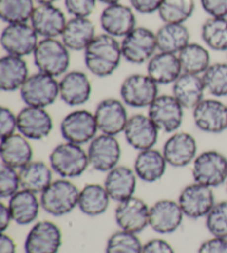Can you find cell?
Listing matches in <instances>:
<instances>
[{
    "instance_id": "2",
    "label": "cell",
    "mask_w": 227,
    "mask_h": 253,
    "mask_svg": "<svg viewBox=\"0 0 227 253\" xmlns=\"http://www.w3.org/2000/svg\"><path fill=\"white\" fill-rule=\"evenodd\" d=\"M49 165L60 178L81 177L90 167L88 151L79 144L63 141L50 152Z\"/></svg>"
},
{
    "instance_id": "24",
    "label": "cell",
    "mask_w": 227,
    "mask_h": 253,
    "mask_svg": "<svg viewBox=\"0 0 227 253\" xmlns=\"http://www.w3.org/2000/svg\"><path fill=\"white\" fill-rule=\"evenodd\" d=\"M67 21L66 13L56 4H37L29 22L43 39L60 38Z\"/></svg>"
},
{
    "instance_id": "49",
    "label": "cell",
    "mask_w": 227,
    "mask_h": 253,
    "mask_svg": "<svg viewBox=\"0 0 227 253\" xmlns=\"http://www.w3.org/2000/svg\"><path fill=\"white\" fill-rule=\"evenodd\" d=\"M163 0H130V6L135 12L151 15L157 12Z\"/></svg>"
},
{
    "instance_id": "29",
    "label": "cell",
    "mask_w": 227,
    "mask_h": 253,
    "mask_svg": "<svg viewBox=\"0 0 227 253\" xmlns=\"http://www.w3.org/2000/svg\"><path fill=\"white\" fill-rule=\"evenodd\" d=\"M179 56L157 51L147 63V75L158 85L173 84L182 75Z\"/></svg>"
},
{
    "instance_id": "45",
    "label": "cell",
    "mask_w": 227,
    "mask_h": 253,
    "mask_svg": "<svg viewBox=\"0 0 227 253\" xmlns=\"http://www.w3.org/2000/svg\"><path fill=\"white\" fill-rule=\"evenodd\" d=\"M18 132V116L10 108H0V137L7 138Z\"/></svg>"
},
{
    "instance_id": "14",
    "label": "cell",
    "mask_w": 227,
    "mask_h": 253,
    "mask_svg": "<svg viewBox=\"0 0 227 253\" xmlns=\"http://www.w3.org/2000/svg\"><path fill=\"white\" fill-rule=\"evenodd\" d=\"M194 125L202 132L221 134L227 130V103L217 98H205L194 108Z\"/></svg>"
},
{
    "instance_id": "41",
    "label": "cell",
    "mask_w": 227,
    "mask_h": 253,
    "mask_svg": "<svg viewBox=\"0 0 227 253\" xmlns=\"http://www.w3.org/2000/svg\"><path fill=\"white\" fill-rule=\"evenodd\" d=\"M143 245L138 234L117 230L109 237L106 253H142Z\"/></svg>"
},
{
    "instance_id": "38",
    "label": "cell",
    "mask_w": 227,
    "mask_h": 253,
    "mask_svg": "<svg viewBox=\"0 0 227 253\" xmlns=\"http://www.w3.org/2000/svg\"><path fill=\"white\" fill-rule=\"evenodd\" d=\"M195 8V0H163L157 15L163 24H185Z\"/></svg>"
},
{
    "instance_id": "13",
    "label": "cell",
    "mask_w": 227,
    "mask_h": 253,
    "mask_svg": "<svg viewBox=\"0 0 227 253\" xmlns=\"http://www.w3.org/2000/svg\"><path fill=\"white\" fill-rule=\"evenodd\" d=\"M87 151L91 168L106 173L119 166L122 156L121 144L117 138L103 133H99L89 143Z\"/></svg>"
},
{
    "instance_id": "25",
    "label": "cell",
    "mask_w": 227,
    "mask_h": 253,
    "mask_svg": "<svg viewBox=\"0 0 227 253\" xmlns=\"http://www.w3.org/2000/svg\"><path fill=\"white\" fill-rule=\"evenodd\" d=\"M206 88L201 75L182 72L172 84V94L184 109L193 110L205 99Z\"/></svg>"
},
{
    "instance_id": "40",
    "label": "cell",
    "mask_w": 227,
    "mask_h": 253,
    "mask_svg": "<svg viewBox=\"0 0 227 253\" xmlns=\"http://www.w3.org/2000/svg\"><path fill=\"white\" fill-rule=\"evenodd\" d=\"M206 92L213 98L227 97V62H212L202 75Z\"/></svg>"
},
{
    "instance_id": "17",
    "label": "cell",
    "mask_w": 227,
    "mask_h": 253,
    "mask_svg": "<svg viewBox=\"0 0 227 253\" xmlns=\"http://www.w3.org/2000/svg\"><path fill=\"white\" fill-rule=\"evenodd\" d=\"M197 150V141L193 134L185 131H176L166 139L162 153L170 167L184 168L193 164L198 155Z\"/></svg>"
},
{
    "instance_id": "23",
    "label": "cell",
    "mask_w": 227,
    "mask_h": 253,
    "mask_svg": "<svg viewBox=\"0 0 227 253\" xmlns=\"http://www.w3.org/2000/svg\"><path fill=\"white\" fill-rule=\"evenodd\" d=\"M160 132L148 115L135 114L129 118L123 133L129 146L139 152L155 147Z\"/></svg>"
},
{
    "instance_id": "30",
    "label": "cell",
    "mask_w": 227,
    "mask_h": 253,
    "mask_svg": "<svg viewBox=\"0 0 227 253\" xmlns=\"http://www.w3.org/2000/svg\"><path fill=\"white\" fill-rule=\"evenodd\" d=\"M29 76L25 58L7 53L0 58V89L3 92L19 91Z\"/></svg>"
},
{
    "instance_id": "48",
    "label": "cell",
    "mask_w": 227,
    "mask_h": 253,
    "mask_svg": "<svg viewBox=\"0 0 227 253\" xmlns=\"http://www.w3.org/2000/svg\"><path fill=\"white\" fill-rule=\"evenodd\" d=\"M142 253H175V251L164 239L154 238L144 243Z\"/></svg>"
},
{
    "instance_id": "5",
    "label": "cell",
    "mask_w": 227,
    "mask_h": 253,
    "mask_svg": "<svg viewBox=\"0 0 227 253\" xmlns=\"http://www.w3.org/2000/svg\"><path fill=\"white\" fill-rule=\"evenodd\" d=\"M195 182L212 189L223 186L227 181V157L217 150H206L197 155L192 164Z\"/></svg>"
},
{
    "instance_id": "31",
    "label": "cell",
    "mask_w": 227,
    "mask_h": 253,
    "mask_svg": "<svg viewBox=\"0 0 227 253\" xmlns=\"http://www.w3.org/2000/svg\"><path fill=\"white\" fill-rule=\"evenodd\" d=\"M167 166L169 165L162 151L152 148L138 152L134 159L133 170L138 179L147 183H154L163 178Z\"/></svg>"
},
{
    "instance_id": "50",
    "label": "cell",
    "mask_w": 227,
    "mask_h": 253,
    "mask_svg": "<svg viewBox=\"0 0 227 253\" xmlns=\"http://www.w3.org/2000/svg\"><path fill=\"white\" fill-rule=\"evenodd\" d=\"M11 222L13 221L9 206L3 202H0V231L6 232Z\"/></svg>"
},
{
    "instance_id": "52",
    "label": "cell",
    "mask_w": 227,
    "mask_h": 253,
    "mask_svg": "<svg viewBox=\"0 0 227 253\" xmlns=\"http://www.w3.org/2000/svg\"><path fill=\"white\" fill-rule=\"evenodd\" d=\"M59 0H35L37 4H54Z\"/></svg>"
},
{
    "instance_id": "18",
    "label": "cell",
    "mask_w": 227,
    "mask_h": 253,
    "mask_svg": "<svg viewBox=\"0 0 227 253\" xmlns=\"http://www.w3.org/2000/svg\"><path fill=\"white\" fill-rule=\"evenodd\" d=\"M114 219L120 230L139 234L149 227L150 207L141 198L126 199L117 202Z\"/></svg>"
},
{
    "instance_id": "26",
    "label": "cell",
    "mask_w": 227,
    "mask_h": 253,
    "mask_svg": "<svg viewBox=\"0 0 227 253\" xmlns=\"http://www.w3.org/2000/svg\"><path fill=\"white\" fill-rule=\"evenodd\" d=\"M97 35L94 22L90 18L71 17L60 39L70 51H84Z\"/></svg>"
},
{
    "instance_id": "19",
    "label": "cell",
    "mask_w": 227,
    "mask_h": 253,
    "mask_svg": "<svg viewBox=\"0 0 227 253\" xmlns=\"http://www.w3.org/2000/svg\"><path fill=\"white\" fill-rule=\"evenodd\" d=\"M99 24L104 34L114 38H124L136 26L135 11L123 3L109 4L100 13Z\"/></svg>"
},
{
    "instance_id": "55",
    "label": "cell",
    "mask_w": 227,
    "mask_h": 253,
    "mask_svg": "<svg viewBox=\"0 0 227 253\" xmlns=\"http://www.w3.org/2000/svg\"><path fill=\"white\" fill-rule=\"evenodd\" d=\"M226 62H227V52H226Z\"/></svg>"
},
{
    "instance_id": "51",
    "label": "cell",
    "mask_w": 227,
    "mask_h": 253,
    "mask_svg": "<svg viewBox=\"0 0 227 253\" xmlns=\"http://www.w3.org/2000/svg\"><path fill=\"white\" fill-rule=\"evenodd\" d=\"M17 246L13 239L6 232L0 234V253H16Z\"/></svg>"
},
{
    "instance_id": "34",
    "label": "cell",
    "mask_w": 227,
    "mask_h": 253,
    "mask_svg": "<svg viewBox=\"0 0 227 253\" xmlns=\"http://www.w3.org/2000/svg\"><path fill=\"white\" fill-rule=\"evenodd\" d=\"M155 37L157 51L178 55L190 42V31L185 24H163Z\"/></svg>"
},
{
    "instance_id": "9",
    "label": "cell",
    "mask_w": 227,
    "mask_h": 253,
    "mask_svg": "<svg viewBox=\"0 0 227 253\" xmlns=\"http://www.w3.org/2000/svg\"><path fill=\"white\" fill-rule=\"evenodd\" d=\"M158 94V84L147 74H131L120 85L121 100L135 109L149 108Z\"/></svg>"
},
{
    "instance_id": "7",
    "label": "cell",
    "mask_w": 227,
    "mask_h": 253,
    "mask_svg": "<svg viewBox=\"0 0 227 253\" xmlns=\"http://www.w3.org/2000/svg\"><path fill=\"white\" fill-rule=\"evenodd\" d=\"M40 39L30 22L10 24L4 26L1 30L0 46L7 55L25 58L33 56Z\"/></svg>"
},
{
    "instance_id": "20",
    "label": "cell",
    "mask_w": 227,
    "mask_h": 253,
    "mask_svg": "<svg viewBox=\"0 0 227 253\" xmlns=\"http://www.w3.org/2000/svg\"><path fill=\"white\" fill-rule=\"evenodd\" d=\"M18 132L28 140H43L53 130V119L47 108L25 106L18 112Z\"/></svg>"
},
{
    "instance_id": "32",
    "label": "cell",
    "mask_w": 227,
    "mask_h": 253,
    "mask_svg": "<svg viewBox=\"0 0 227 253\" xmlns=\"http://www.w3.org/2000/svg\"><path fill=\"white\" fill-rule=\"evenodd\" d=\"M8 206L11 212L12 221L19 225L35 223L41 209L38 194L25 189H20L11 198H9Z\"/></svg>"
},
{
    "instance_id": "43",
    "label": "cell",
    "mask_w": 227,
    "mask_h": 253,
    "mask_svg": "<svg viewBox=\"0 0 227 253\" xmlns=\"http://www.w3.org/2000/svg\"><path fill=\"white\" fill-rule=\"evenodd\" d=\"M21 189L19 170L1 164L0 166V197L9 199Z\"/></svg>"
},
{
    "instance_id": "11",
    "label": "cell",
    "mask_w": 227,
    "mask_h": 253,
    "mask_svg": "<svg viewBox=\"0 0 227 253\" xmlns=\"http://www.w3.org/2000/svg\"><path fill=\"white\" fill-rule=\"evenodd\" d=\"M184 110L173 94H158L148 108V116L161 132L172 134L183 124Z\"/></svg>"
},
{
    "instance_id": "53",
    "label": "cell",
    "mask_w": 227,
    "mask_h": 253,
    "mask_svg": "<svg viewBox=\"0 0 227 253\" xmlns=\"http://www.w3.org/2000/svg\"><path fill=\"white\" fill-rule=\"evenodd\" d=\"M99 2H101L103 4H106V6H109V4H114V3H119L121 2L122 0H98Z\"/></svg>"
},
{
    "instance_id": "36",
    "label": "cell",
    "mask_w": 227,
    "mask_h": 253,
    "mask_svg": "<svg viewBox=\"0 0 227 253\" xmlns=\"http://www.w3.org/2000/svg\"><path fill=\"white\" fill-rule=\"evenodd\" d=\"M178 56L182 70L188 74L202 76L212 63L210 49L198 42H189Z\"/></svg>"
},
{
    "instance_id": "27",
    "label": "cell",
    "mask_w": 227,
    "mask_h": 253,
    "mask_svg": "<svg viewBox=\"0 0 227 253\" xmlns=\"http://www.w3.org/2000/svg\"><path fill=\"white\" fill-rule=\"evenodd\" d=\"M138 177L133 168L128 166H116L107 172L103 186L111 200L121 202L134 197Z\"/></svg>"
},
{
    "instance_id": "16",
    "label": "cell",
    "mask_w": 227,
    "mask_h": 253,
    "mask_svg": "<svg viewBox=\"0 0 227 253\" xmlns=\"http://www.w3.org/2000/svg\"><path fill=\"white\" fill-rule=\"evenodd\" d=\"M62 246V232L49 220L36 222L25 239L26 253H58Z\"/></svg>"
},
{
    "instance_id": "42",
    "label": "cell",
    "mask_w": 227,
    "mask_h": 253,
    "mask_svg": "<svg viewBox=\"0 0 227 253\" xmlns=\"http://www.w3.org/2000/svg\"><path fill=\"white\" fill-rule=\"evenodd\" d=\"M205 224L212 237L227 239V200L215 203L205 216Z\"/></svg>"
},
{
    "instance_id": "10",
    "label": "cell",
    "mask_w": 227,
    "mask_h": 253,
    "mask_svg": "<svg viewBox=\"0 0 227 253\" xmlns=\"http://www.w3.org/2000/svg\"><path fill=\"white\" fill-rule=\"evenodd\" d=\"M99 132L94 114L87 109H76L67 114L60 123V133L65 141L89 144Z\"/></svg>"
},
{
    "instance_id": "15",
    "label": "cell",
    "mask_w": 227,
    "mask_h": 253,
    "mask_svg": "<svg viewBox=\"0 0 227 253\" xmlns=\"http://www.w3.org/2000/svg\"><path fill=\"white\" fill-rule=\"evenodd\" d=\"M178 202L189 219L205 218L216 203L213 189L195 181L182 189Z\"/></svg>"
},
{
    "instance_id": "22",
    "label": "cell",
    "mask_w": 227,
    "mask_h": 253,
    "mask_svg": "<svg viewBox=\"0 0 227 253\" xmlns=\"http://www.w3.org/2000/svg\"><path fill=\"white\" fill-rule=\"evenodd\" d=\"M178 201L161 199L150 207L149 227L160 234H170L179 230L184 219Z\"/></svg>"
},
{
    "instance_id": "35",
    "label": "cell",
    "mask_w": 227,
    "mask_h": 253,
    "mask_svg": "<svg viewBox=\"0 0 227 253\" xmlns=\"http://www.w3.org/2000/svg\"><path fill=\"white\" fill-rule=\"evenodd\" d=\"M111 198L103 184L89 183L80 190L78 208L88 216H99L107 212Z\"/></svg>"
},
{
    "instance_id": "46",
    "label": "cell",
    "mask_w": 227,
    "mask_h": 253,
    "mask_svg": "<svg viewBox=\"0 0 227 253\" xmlns=\"http://www.w3.org/2000/svg\"><path fill=\"white\" fill-rule=\"evenodd\" d=\"M208 17H227V0H199Z\"/></svg>"
},
{
    "instance_id": "3",
    "label": "cell",
    "mask_w": 227,
    "mask_h": 253,
    "mask_svg": "<svg viewBox=\"0 0 227 253\" xmlns=\"http://www.w3.org/2000/svg\"><path fill=\"white\" fill-rule=\"evenodd\" d=\"M33 58L35 67L43 74L59 78L69 71L70 50L60 38L40 39Z\"/></svg>"
},
{
    "instance_id": "6",
    "label": "cell",
    "mask_w": 227,
    "mask_h": 253,
    "mask_svg": "<svg viewBox=\"0 0 227 253\" xmlns=\"http://www.w3.org/2000/svg\"><path fill=\"white\" fill-rule=\"evenodd\" d=\"M19 93L26 106L47 108L60 97L59 80L56 77L37 71L28 77Z\"/></svg>"
},
{
    "instance_id": "39",
    "label": "cell",
    "mask_w": 227,
    "mask_h": 253,
    "mask_svg": "<svg viewBox=\"0 0 227 253\" xmlns=\"http://www.w3.org/2000/svg\"><path fill=\"white\" fill-rule=\"evenodd\" d=\"M35 3V0H0V18L6 25L29 22Z\"/></svg>"
},
{
    "instance_id": "8",
    "label": "cell",
    "mask_w": 227,
    "mask_h": 253,
    "mask_svg": "<svg viewBox=\"0 0 227 253\" xmlns=\"http://www.w3.org/2000/svg\"><path fill=\"white\" fill-rule=\"evenodd\" d=\"M123 59L132 65H143L157 52L155 31L138 26L121 40Z\"/></svg>"
},
{
    "instance_id": "12",
    "label": "cell",
    "mask_w": 227,
    "mask_h": 253,
    "mask_svg": "<svg viewBox=\"0 0 227 253\" xmlns=\"http://www.w3.org/2000/svg\"><path fill=\"white\" fill-rule=\"evenodd\" d=\"M93 114L99 132L114 137L124 132L130 118L125 103L116 98L102 99L95 107Z\"/></svg>"
},
{
    "instance_id": "37",
    "label": "cell",
    "mask_w": 227,
    "mask_h": 253,
    "mask_svg": "<svg viewBox=\"0 0 227 253\" xmlns=\"http://www.w3.org/2000/svg\"><path fill=\"white\" fill-rule=\"evenodd\" d=\"M201 38L210 50L227 52V17H208L201 26Z\"/></svg>"
},
{
    "instance_id": "28",
    "label": "cell",
    "mask_w": 227,
    "mask_h": 253,
    "mask_svg": "<svg viewBox=\"0 0 227 253\" xmlns=\"http://www.w3.org/2000/svg\"><path fill=\"white\" fill-rule=\"evenodd\" d=\"M33 157L34 150L30 140L19 132L1 139L0 142L1 164L19 170L33 161Z\"/></svg>"
},
{
    "instance_id": "47",
    "label": "cell",
    "mask_w": 227,
    "mask_h": 253,
    "mask_svg": "<svg viewBox=\"0 0 227 253\" xmlns=\"http://www.w3.org/2000/svg\"><path fill=\"white\" fill-rule=\"evenodd\" d=\"M197 253H227V239L212 237L199 246Z\"/></svg>"
},
{
    "instance_id": "21",
    "label": "cell",
    "mask_w": 227,
    "mask_h": 253,
    "mask_svg": "<svg viewBox=\"0 0 227 253\" xmlns=\"http://www.w3.org/2000/svg\"><path fill=\"white\" fill-rule=\"evenodd\" d=\"M59 92L63 103L69 107H80L87 103L92 94V84L82 70H69L60 77Z\"/></svg>"
},
{
    "instance_id": "54",
    "label": "cell",
    "mask_w": 227,
    "mask_h": 253,
    "mask_svg": "<svg viewBox=\"0 0 227 253\" xmlns=\"http://www.w3.org/2000/svg\"><path fill=\"white\" fill-rule=\"evenodd\" d=\"M225 186H226V191H227V181H226V183H225Z\"/></svg>"
},
{
    "instance_id": "33",
    "label": "cell",
    "mask_w": 227,
    "mask_h": 253,
    "mask_svg": "<svg viewBox=\"0 0 227 253\" xmlns=\"http://www.w3.org/2000/svg\"><path fill=\"white\" fill-rule=\"evenodd\" d=\"M53 173L50 165L40 160H33L19 169L21 189L40 196L53 181Z\"/></svg>"
},
{
    "instance_id": "44",
    "label": "cell",
    "mask_w": 227,
    "mask_h": 253,
    "mask_svg": "<svg viewBox=\"0 0 227 253\" xmlns=\"http://www.w3.org/2000/svg\"><path fill=\"white\" fill-rule=\"evenodd\" d=\"M63 2L71 17L89 18L94 12L98 0H63Z\"/></svg>"
},
{
    "instance_id": "1",
    "label": "cell",
    "mask_w": 227,
    "mask_h": 253,
    "mask_svg": "<svg viewBox=\"0 0 227 253\" xmlns=\"http://www.w3.org/2000/svg\"><path fill=\"white\" fill-rule=\"evenodd\" d=\"M122 56L121 42L107 34H98L83 51L84 66L99 78H107L119 69Z\"/></svg>"
},
{
    "instance_id": "4",
    "label": "cell",
    "mask_w": 227,
    "mask_h": 253,
    "mask_svg": "<svg viewBox=\"0 0 227 253\" xmlns=\"http://www.w3.org/2000/svg\"><path fill=\"white\" fill-rule=\"evenodd\" d=\"M79 196V188L69 179L53 180L40 194L41 209L52 216L67 215L78 208Z\"/></svg>"
}]
</instances>
